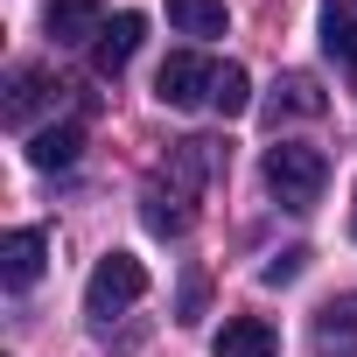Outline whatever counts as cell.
<instances>
[{"instance_id": "15", "label": "cell", "mask_w": 357, "mask_h": 357, "mask_svg": "<svg viewBox=\"0 0 357 357\" xmlns=\"http://www.w3.org/2000/svg\"><path fill=\"white\" fill-rule=\"evenodd\" d=\"M322 50H329L336 63H357V22H350L343 0H329V8H322Z\"/></svg>"}, {"instance_id": "6", "label": "cell", "mask_w": 357, "mask_h": 357, "mask_svg": "<svg viewBox=\"0 0 357 357\" xmlns=\"http://www.w3.org/2000/svg\"><path fill=\"white\" fill-rule=\"evenodd\" d=\"M218 168H225V147H218L211 133H190V140H175V147H168V183L183 190V197H197Z\"/></svg>"}, {"instance_id": "10", "label": "cell", "mask_w": 357, "mask_h": 357, "mask_svg": "<svg viewBox=\"0 0 357 357\" xmlns=\"http://www.w3.org/2000/svg\"><path fill=\"white\" fill-rule=\"evenodd\" d=\"M190 218H197V211H190V197L175 190V183H161V175H154V183L140 190V225H147V231L183 238V231H190Z\"/></svg>"}, {"instance_id": "12", "label": "cell", "mask_w": 357, "mask_h": 357, "mask_svg": "<svg viewBox=\"0 0 357 357\" xmlns=\"http://www.w3.org/2000/svg\"><path fill=\"white\" fill-rule=\"evenodd\" d=\"M280 112H287V119H322L329 98H322V84H315L308 70H287V77L273 84V119H280Z\"/></svg>"}, {"instance_id": "13", "label": "cell", "mask_w": 357, "mask_h": 357, "mask_svg": "<svg viewBox=\"0 0 357 357\" xmlns=\"http://www.w3.org/2000/svg\"><path fill=\"white\" fill-rule=\"evenodd\" d=\"M168 22L183 29V36H197V43H211V36H225V29H231L225 0H168Z\"/></svg>"}, {"instance_id": "18", "label": "cell", "mask_w": 357, "mask_h": 357, "mask_svg": "<svg viewBox=\"0 0 357 357\" xmlns=\"http://www.w3.org/2000/svg\"><path fill=\"white\" fill-rule=\"evenodd\" d=\"M197 315H204V280L190 273V280H183V322H197Z\"/></svg>"}, {"instance_id": "5", "label": "cell", "mask_w": 357, "mask_h": 357, "mask_svg": "<svg viewBox=\"0 0 357 357\" xmlns=\"http://www.w3.org/2000/svg\"><path fill=\"white\" fill-rule=\"evenodd\" d=\"M43 266H50V238H43L36 225H22V231L0 238V280H8L15 294H29V287L43 280Z\"/></svg>"}, {"instance_id": "21", "label": "cell", "mask_w": 357, "mask_h": 357, "mask_svg": "<svg viewBox=\"0 0 357 357\" xmlns=\"http://www.w3.org/2000/svg\"><path fill=\"white\" fill-rule=\"evenodd\" d=\"M350 231H357V218H350Z\"/></svg>"}, {"instance_id": "8", "label": "cell", "mask_w": 357, "mask_h": 357, "mask_svg": "<svg viewBox=\"0 0 357 357\" xmlns=\"http://www.w3.org/2000/svg\"><path fill=\"white\" fill-rule=\"evenodd\" d=\"M43 29L56 36V50H77V43H98L105 36V8H98V0H50Z\"/></svg>"}, {"instance_id": "17", "label": "cell", "mask_w": 357, "mask_h": 357, "mask_svg": "<svg viewBox=\"0 0 357 357\" xmlns=\"http://www.w3.org/2000/svg\"><path fill=\"white\" fill-rule=\"evenodd\" d=\"M301 273H308V245H294V252H280V259H266V266H259V280H266V287H287V280H301Z\"/></svg>"}, {"instance_id": "20", "label": "cell", "mask_w": 357, "mask_h": 357, "mask_svg": "<svg viewBox=\"0 0 357 357\" xmlns=\"http://www.w3.org/2000/svg\"><path fill=\"white\" fill-rule=\"evenodd\" d=\"M350 77H357V63H350Z\"/></svg>"}, {"instance_id": "9", "label": "cell", "mask_w": 357, "mask_h": 357, "mask_svg": "<svg viewBox=\"0 0 357 357\" xmlns=\"http://www.w3.org/2000/svg\"><path fill=\"white\" fill-rule=\"evenodd\" d=\"M315 357H357V294L315 308Z\"/></svg>"}, {"instance_id": "14", "label": "cell", "mask_w": 357, "mask_h": 357, "mask_svg": "<svg viewBox=\"0 0 357 357\" xmlns=\"http://www.w3.org/2000/svg\"><path fill=\"white\" fill-rule=\"evenodd\" d=\"M77 147H84V126H77V119H63V126H43V133L29 140V161H36V168H70V161H77Z\"/></svg>"}, {"instance_id": "4", "label": "cell", "mask_w": 357, "mask_h": 357, "mask_svg": "<svg viewBox=\"0 0 357 357\" xmlns=\"http://www.w3.org/2000/svg\"><path fill=\"white\" fill-rule=\"evenodd\" d=\"M63 98V84L43 70V63H22V70H8V98H0V119L8 126H29L43 105H56Z\"/></svg>"}, {"instance_id": "1", "label": "cell", "mask_w": 357, "mask_h": 357, "mask_svg": "<svg viewBox=\"0 0 357 357\" xmlns=\"http://www.w3.org/2000/svg\"><path fill=\"white\" fill-rule=\"evenodd\" d=\"M266 190L280 197V211H315L329 190V154L308 140H273L266 147Z\"/></svg>"}, {"instance_id": "19", "label": "cell", "mask_w": 357, "mask_h": 357, "mask_svg": "<svg viewBox=\"0 0 357 357\" xmlns=\"http://www.w3.org/2000/svg\"><path fill=\"white\" fill-rule=\"evenodd\" d=\"M343 8H350V15H357V0H343Z\"/></svg>"}, {"instance_id": "2", "label": "cell", "mask_w": 357, "mask_h": 357, "mask_svg": "<svg viewBox=\"0 0 357 357\" xmlns=\"http://www.w3.org/2000/svg\"><path fill=\"white\" fill-rule=\"evenodd\" d=\"M140 294H147V266H140L133 252H105V259L91 266V280H84V308H91V315L133 308Z\"/></svg>"}, {"instance_id": "16", "label": "cell", "mask_w": 357, "mask_h": 357, "mask_svg": "<svg viewBox=\"0 0 357 357\" xmlns=\"http://www.w3.org/2000/svg\"><path fill=\"white\" fill-rule=\"evenodd\" d=\"M211 105H218L225 119H245V112H252V77H245L238 63H225L218 84H211Z\"/></svg>"}, {"instance_id": "11", "label": "cell", "mask_w": 357, "mask_h": 357, "mask_svg": "<svg viewBox=\"0 0 357 357\" xmlns=\"http://www.w3.org/2000/svg\"><path fill=\"white\" fill-rule=\"evenodd\" d=\"M211 357H280V336L259 322V315H231L211 343Z\"/></svg>"}, {"instance_id": "7", "label": "cell", "mask_w": 357, "mask_h": 357, "mask_svg": "<svg viewBox=\"0 0 357 357\" xmlns=\"http://www.w3.org/2000/svg\"><path fill=\"white\" fill-rule=\"evenodd\" d=\"M140 36H147V15H140V8H119V15L105 22V36L91 43V70H98V77H119V70L133 63Z\"/></svg>"}, {"instance_id": "3", "label": "cell", "mask_w": 357, "mask_h": 357, "mask_svg": "<svg viewBox=\"0 0 357 357\" xmlns=\"http://www.w3.org/2000/svg\"><path fill=\"white\" fill-rule=\"evenodd\" d=\"M211 84H218V63L197 56V50H175L161 70H154V98L175 105V112H190V105H211Z\"/></svg>"}]
</instances>
